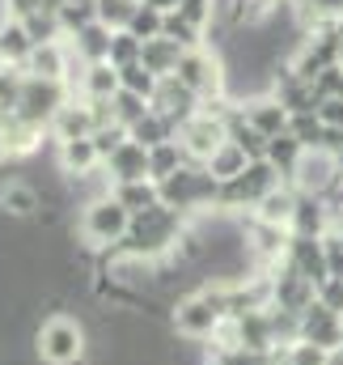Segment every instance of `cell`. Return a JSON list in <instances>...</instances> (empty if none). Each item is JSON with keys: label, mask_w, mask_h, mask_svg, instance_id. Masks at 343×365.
Returning <instances> with one entry per match:
<instances>
[{"label": "cell", "mask_w": 343, "mask_h": 365, "mask_svg": "<svg viewBox=\"0 0 343 365\" xmlns=\"http://www.w3.org/2000/svg\"><path fill=\"white\" fill-rule=\"evenodd\" d=\"M34 349H38V357L47 365H81L85 361V349H89L85 327L73 323V319H64V314H56V319H47V323L38 327Z\"/></svg>", "instance_id": "obj_1"}, {"label": "cell", "mask_w": 343, "mask_h": 365, "mask_svg": "<svg viewBox=\"0 0 343 365\" xmlns=\"http://www.w3.org/2000/svg\"><path fill=\"white\" fill-rule=\"evenodd\" d=\"M174 77H178L186 90L195 93L204 106H208V102H221V98H225V90H229V73H225V64H221L212 51H204V47L186 51Z\"/></svg>", "instance_id": "obj_2"}, {"label": "cell", "mask_w": 343, "mask_h": 365, "mask_svg": "<svg viewBox=\"0 0 343 365\" xmlns=\"http://www.w3.org/2000/svg\"><path fill=\"white\" fill-rule=\"evenodd\" d=\"M81 230H85L89 247L110 251V247H119V242L127 238V230H132V212H127V208L115 200V191H110L106 200H93V204H85Z\"/></svg>", "instance_id": "obj_3"}, {"label": "cell", "mask_w": 343, "mask_h": 365, "mask_svg": "<svg viewBox=\"0 0 343 365\" xmlns=\"http://www.w3.org/2000/svg\"><path fill=\"white\" fill-rule=\"evenodd\" d=\"M275 187H280V170H275L271 162H250L246 175H238L233 182H221V204H216V212L258 208Z\"/></svg>", "instance_id": "obj_4"}, {"label": "cell", "mask_w": 343, "mask_h": 365, "mask_svg": "<svg viewBox=\"0 0 343 365\" xmlns=\"http://www.w3.org/2000/svg\"><path fill=\"white\" fill-rule=\"evenodd\" d=\"M68 102H73L68 81H47V77H30V73H26V93H21V106H17V115H21L26 123H34V128L51 132L56 115H60Z\"/></svg>", "instance_id": "obj_5"}, {"label": "cell", "mask_w": 343, "mask_h": 365, "mask_svg": "<svg viewBox=\"0 0 343 365\" xmlns=\"http://www.w3.org/2000/svg\"><path fill=\"white\" fill-rule=\"evenodd\" d=\"M284 264L297 276H305L314 289H322V284L331 280L327 242H322V238H297V234H292V242H288V251H284Z\"/></svg>", "instance_id": "obj_6"}, {"label": "cell", "mask_w": 343, "mask_h": 365, "mask_svg": "<svg viewBox=\"0 0 343 365\" xmlns=\"http://www.w3.org/2000/svg\"><path fill=\"white\" fill-rule=\"evenodd\" d=\"M153 110L166 115L174 128H182L186 119H195V115L204 110V102L186 90L178 77H162V86H157V93H153Z\"/></svg>", "instance_id": "obj_7"}, {"label": "cell", "mask_w": 343, "mask_h": 365, "mask_svg": "<svg viewBox=\"0 0 343 365\" xmlns=\"http://www.w3.org/2000/svg\"><path fill=\"white\" fill-rule=\"evenodd\" d=\"M301 340L327 349V353H339L343 349V314L327 310L322 302H314L305 314H301Z\"/></svg>", "instance_id": "obj_8"}, {"label": "cell", "mask_w": 343, "mask_h": 365, "mask_svg": "<svg viewBox=\"0 0 343 365\" xmlns=\"http://www.w3.org/2000/svg\"><path fill=\"white\" fill-rule=\"evenodd\" d=\"M297 238H327L331 234V208H327V195H314V191H297V208H292V225H288Z\"/></svg>", "instance_id": "obj_9"}, {"label": "cell", "mask_w": 343, "mask_h": 365, "mask_svg": "<svg viewBox=\"0 0 343 365\" xmlns=\"http://www.w3.org/2000/svg\"><path fill=\"white\" fill-rule=\"evenodd\" d=\"M102 166H106V175H110L115 187H123V182H140V179H149V149L136 145V140L127 136V145H123L110 162H102Z\"/></svg>", "instance_id": "obj_10"}, {"label": "cell", "mask_w": 343, "mask_h": 365, "mask_svg": "<svg viewBox=\"0 0 343 365\" xmlns=\"http://www.w3.org/2000/svg\"><path fill=\"white\" fill-rule=\"evenodd\" d=\"M97 132V119H93V106L89 102H68L60 115H56V123H51V136H56V145H64V140H85Z\"/></svg>", "instance_id": "obj_11"}, {"label": "cell", "mask_w": 343, "mask_h": 365, "mask_svg": "<svg viewBox=\"0 0 343 365\" xmlns=\"http://www.w3.org/2000/svg\"><path fill=\"white\" fill-rule=\"evenodd\" d=\"M0 212H4L9 221H30V217H38V212H43L38 187H30V182H21V179H9L0 187Z\"/></svg>", "instance_id": "obj_12"}, {"label": "cell", "mask_w": 343, "mask_h": 365, "mask_svg": "<svg viewBox=\"0 0 343 365\" xmlns=\"http://www.w3.org/2000/svg\"><path fill=\"white\" fill-rule=\"evenodd\" d=\"M238 106L246 110V119L255 123L267 140H271V136H280V132H288V119H292V115L275 102V93H258V98H250V102H238Z\"/></svg>", "instance_id": "obj_13"}, {"label": "cell", "mask_w": 343, "mask_h": 365, "mask_svg": "<svg viewBox=\"0 0 343 365\" xmlns=\"http://www.w3.org/2000/svg\"><path fill=\"white\" fill-rule=\"evenodd\" d=\"M68 60H73L68 43H43V47H34L26 73L30 77H47V81H68Z\"/></svg>", "instance_id": "obj_14"}, {"label": "cell", "mask_w": 343, "mask_h": 365, "mask_svg": "<svg viewBox=\"0 0 343 365\" xmlns=\"http://www.w3.org/2000/svg\"><path fill=\"white\" fill-rule=\"evenodd\" d=\"M102 166V158H97V145H93V136L85 140H64L60 145V175H68V179H85Z\"/></svg>", "instance_id": "obj_15"}, {"label": "cell", "mask_w": 343, "mask_h": 365, "mask_svg": "<svg viewBox=\"0 0 343 365\" xmlns=\"http://www.w3.org/2000/svg\"><path fill=\"white\" fill-rule=\"evenodd\" d=\"M267 162L280 170V179H297V170H301V162H305V145H301L292 132H280V136L267 140Z\"/></svg>", "instance_id": "obj_16"}, {"label": "cell", "mask_w": 343, "mask_h": 365, "mask_svg": "<svg viewBox=\"0 0 343 365\" xmlns=\"http://www.w3.org/2000/svg\"><path fill=\"white\" fill-rule=\"evenodd\" d=\"M81 90H85V102H110L115 93L123 90L119 68H115L110 60H102V64H85V73H81Z\"/></svg>", "instance_id": "obj_17"}, {"label": "cell", "mask_w": 343, "mask_h": 365, "mask_svg": "<svg viewBox=\"0 0 343 365\" xmlns=\"http://www.w3.org/2000/svg\"><path fill=\"white\" fill-rule=\"evenodd\" d=\"M30 56H34V38H30L26 26L13 17V21L0 30V64H4V68H26Z\"/></svg>", "instance_id": "obj_18"}, {"label": "cell", "mask_w": 343, "mask_h": 365, "mask_svg": "<svg viewBox=\"0 0 343 365\" xmlns=\"http://www.w3.org/2000/svg\"><path fill=\"white\" fill-rule=\"evenodd\" d=\"M110 38H115V30H106L102 21H93L85 26L81 34H73V51H77V60H85V64H102V60H110Z\"/></svg>", "instance_id": "obj_19"}, {"label": "cell", "mask_w": 343, "mask_h": 365, "mask_svg": "<svg viewBox=\"0 0 343 365\" xmlns=\"http://www.w3.org/2000/svg\"><path fill=\"white\" fill-rule=\"evenodd\" d=\"M182 166H191V153L182 149L178 136L166 140V145H157V149H149V179L153 182H166L170 175H178Z\"/></svg>", "instance_id": "obj_20"}, {"label": "cell", "mask_w": 343, "mask_h": 365, "mask_svg": "<svg viewBox=\"0 0 343 365\" xmlns=\"http://www.w3.org/2000/svg\"><path fill=\"white\" fill-rule=\"evenodd\" d=\"M182 47L170 43V38H153V43H144V56H140V64L153 73V77H174L178 73V64H182Z\"/></svg>", "instance_id": "obj_21"}, {"label": "cell", "mask_w": 343, "mask_h": 365, "mask_svg": "<svg viewBox=\"0 0 343 365\" xmlns=\"http://www.w3.org/2000/svg\"><path fill=\"white\" fill-rule=\"evenodd\" d=\"M204 166H208V175H212L216 182H233L238 175H246L250 158H246V153H242L233 140H225V145H221V149H216V153H212Z\"/></svg>", "instance_id": "obj_22"}, {"label": "cell", "mask_w": 343, "mask_h": 365, "mask_svg": "<svg viewBox=\"0 0 343 365\" xmlns=\"http://www.w3.org/2000/svg\"><path fill=\"white\" fill-rule=\"evenodd\" d=\"M115 200L136 217V212H149V208H157V204H162V187H157L153 179L123 182V187H115Z\"/></svg>", "instance_id": "obj_23"}, {"label": "cell", "mask_w": 343, "mask_h": 365, "mask_svg": "<svg viewBox=\"0 0 343 365\" xmlns=\"http://www.w3.org/2000/svg\"><path fill=\"white\" fill-rule=\"evenodd\" d=\"M292 208H297V187H275L263 204L255 208L258 221H271V225H292Z\"/></svg>", "instance_id": "obj_24"}, {"label": "cell", "mask_w": 343, "mask_h": 365, "mask_svg": "<svg viewBox=\"0 0 343 365\" xmlns=\"http://www.w3.org/2000/svg\"><path fill=\"white\" fill-rule=\"evenodd\" d=\"M127 136H132L136 145H144V149H157V145H166V140H174V136H178V128H174L166 115L149 110L136 128H127Z\"/></svg>", "instance_id": "obj_25"}, {"label": "cell", "mask_w": 343, "mask_h": 365, "mask_svg": "<svg viewBox=\"0 0 343 365\" xmlns=\"http://www.w3.org/2000/svg\"><path fill=\"white\" fill-rule=\"evenodd\" d=\"M288 132L305 145V153H322V145H327V123L318 119V110H310V115H292V119H288Z\"/></svg>", "instance_id": "obj_26"}, {"label": "cell", "mask_w": 343, "mask_h": 365, "mask_svg": "<svg viewBox=\"0 0 343 365\" xmlns=\"http://www.w3.org/2000/svg\"><path fill=\"white\" fill-rule=\"evenodd\" d=\"M110 106H115V123H123V128H136V123L153 110L149 98H140V93H132V90H119L110 98Z\"/></svg>", "instance_id": "obj_27"}, {"label": "cell", "mask_w": 343, "mask_h": 365, "mask_svg": "<svg viewBox=\"0 0 343 365\" xmlns=\"http://www.w3.org/2000/svg\"><path fill=\"white\" fill-rule=\"evenodd\" d=\"M162 30H166V13H162V9H153V4H140V9H136V17H132V26H127V34H136L140 43L162 38Z\"/></svg>", "instance_id": "obj_28"}, {"label": "cell", "mask_w": 343, "mask_h": 365, "mask_svg": "<svg viewBox=\"0 0 343 365\" xmlns=\"http://www.w3.org/2000/svg\"><path fill=\"white\" fill-rule=\"evenodd\" d=\"M136 9L140 4H132V0H97V21L106 26V30H127L132 26V17H136Z\"/></svg>", "instance_id": "obj_29"}, {"label": "cell", "mask_w": 343, "mask_h": 365, "mask_svg": "<svg viewBox=\"0 0 343 365\" xmlns=\"http://www.w3.org/2000/svg\"><path fill=\"white\" fill-rule=\"evenodd\" d=\"M140 56H144V43H140L136 34H127V30H119V34L110 38V64H115V68H127V64H140Z\"/></svg>", "instance_id": "obj_30"}, {"label": "cell", "mask_w": 343, "mask_h": 365, "mask_svg": "<svg viewBox=\"0 0 343 365\" xmlns=\"http://www.w3.org/2000/svg\"><path fill=\"white\" fill-rule=\"evenodd\" d=\"M119 81H123V90L140 93V98H149V102H153L157 86H162V77H153L144 64H127V68H119Z\"/></svg>", "instance_id": "obj_31"}, {"label": "cell", "mask_w": 343, "mask_h": 365, "mask_svg": "<svg viewBox=\"0 0 343 365\" xmlns=\"http://www.w3.org/2000/svg\"><path fill=\"white\" fill-rule=\"evenodd\" d=\"M93 145H97V158H102V162H110V158L127 145V128H123V123H106V128H97V132H93Z\"/></svg>", "instance_id": "obj_32"}, {"label": "cell", "mask_w": 343, "mask_h": 365, "mask_svg": "<svg viewBox=\"0 0 343 365\" xmlns=\"http://www.w3.org/2000/svg\"><path fill=\"white\" fill-rule=\"evenodd\" d=\"M327 361H331V353L318 349V344H310V340H292L284 349V365H327Z\"/></svg>", "instance_id": "obj_33"}, {"label": "cell", "mask_w": 343, "mask_h": 365, "mask_svg": "<svg viewBox=\"0 0 343 365\" xmlns=\"http://www.w3.org/2000/svg\"><path fill=\"white\" fill-rule=\"evenodd\" d=\"M305 17H314V26H335L343 17V0H301Z\"/></svg>", "instance_id": "obj_34"}, {"label": "cell", "mask_w": 343, "mask_h": 365, "mask_svg": "<svg viewBox=\"0 0 343 365\" xmlns=\"http://www.w3.org/2000/svg\"><path fill=\"white\" fill-rule=\"evenodd\" d=\"M174 13H182V17H186L191 26H199V30H204V26H212V13H216V0H182V4L174 9Z\"/></svg>", "instance_id": "obj_35"}, {"label": "cell", "mask_w": 343, "mask_h": 365, "mask_svg": "<svg viewBox=\"0 0 343 365\" xmlns=\"http://www.w3.org/2000/svg\"><path fill=\"white\" fill-rule=\"evenodd\" d=\"M318 302L327 306V310H335V314H343V280L339 276H331L322 289H318Z\"/></svg>", "instance_id": "obj_36"}, {"label": "cell", "mask_w": 343, "mask_h": 365, "mask_svg": "<svg viewBox=\"0 0 343 365\" xmlns=\"http://www.w3.org/2000/svg\"><path fill=\"white\" fill-rule=\"evenodd\" d=\"M318 119H322L327 128H339L343 132V98H327V102L318 106Z\"/></svg>", "instance_id": "obj_37"}, {"label": "cell", "mask_w": 343, "mask_h": 365, "mask_svg": "<svg viewBox=\"0 0 343 365\" xmlns=\"http://www.w3.org/2000/svg\"><path fill=\"white\" fill-rule=\"evenodd\" d=\"M144 4H153V9H162V13H174L182 0H144Z\"/></svg>", "instance_id": "obj_38"}, {"label": "cell", "mask_w": 343, "mask_h": 365, "mask_svg": "<svg viewBox=\"0 0 343 365\" xmlns=\"http://www.w3.org/2000/svg\"><path fill=\"white\" fill-rule=\"evenodd\" d=\"M327 365H343V349H339V353H331V361H327Z\"/></svg>", "instance_id": "obj_39"}, {"label": "cell", "mask_w": 343, "mask_h": 365, "mask_svg": "<svg viewBox=\"0 0 343 365\" xmlns=\"http://www.w3.org/2000/svg\"><path fill=\"white\" fill-rule=\"evenodd\" d=\"M335 30H339V38H343V17H339V21H335Z\"/></svg>", "instance_id": "obj_40"}, {"label": "cell", "mask_w": 343, "mask_h": 365, "mask_svg": "<svg viewBox=\"0 0 343 365\" xmlns=\"http://www.w3.org/2000/svg\"><path fill=\"white\" fill-rule=\"evenodd\" d=\"M335 162H339V175H343V149H339V158H335Z\"/></svg>", "instance_id": "obj_41"}, {"label": "cell", "mask_w": 343, "mask_h": 365, "mask_svg": "<svg viewBox=\"0 0 343 365\" xmlns=\"http://www.w3.org/2000/svg\"><path fill=\"white\" fill-rule=\"evenodd\" d=\"M132 4H144V0H132Z\"/></svg>", "instance_id": "obj_42"}]
</instances>
